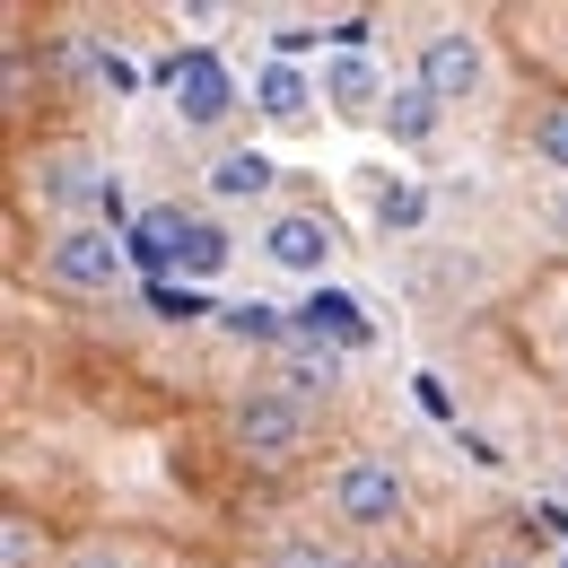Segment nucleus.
<instances>
[{"label":"nucleus","mask_w":568,"mask_h":568,"mask_svg":"<svg viewBox=\"0 0 568 568\" xmlns=\"http://www.w3.org/2000/svg\"><path fill=\"white\" fill-rule=\"evenodd\" d=\"M36 560V525H27V516H9V568H27Z\"/></svg>","instance_id":"nucleus-20"},{"label":"nucleus","mask_w":568,"mask_h":568,"mask_svg":"<svg viewBox=\"0 0 568 568\" xmlns=\"http://www.w3.org/2000/svg\"><path fill=\"white\" fill-rule=\"evenodd\" d=\"M184 227H193L184 211H149L141 227H132V254H141V263H184Z\"/></svg>","instance_id":"nucleus-12"},{"label":"nucleus","mask_w":568,"mask_h":568,"mask_svg":"<svg viewBox=\"0 0 568 568\" xmlns=\"http://www.w3.org/2000/svg\"><path fill=\"white\" fill-rule=\"evenodd\" d=\"M437 97V105H464V97H481V79H490V44L473 36V27H437L420 44V71H412Z\"/></svg>","instance_id":"nucleus-2"},{"label":"nucleus","mask_w":568,"mask_h":568,"mask_svg":"<svg viewBox=\"0 0 568 568\" xmlns=\"http://www.w3.org/2000/svg\"><path fill=\"white\" fill-rule=\"evenodd\" d=\"M184 272H193V281H219V272H227V236H219L211 219L184 227Z\"/></svg>","instance_id":"nucleus-15"},{"label":"nucleus","mask_w":568,"mask_h":568,"mask_svg":"<svg viewBox=\"0 0 568 568\" xmlns=\"http://www.w3.org/2000/svg\"><path fill=\"white\" fill-rule=\"evenodd\" d=\"M105 193H114V175L88 149H44L36 158V202L44 211H105Z\"/></svg>","instance_id":"nucleus-5"},{"label":"nucleus","mask_w":568,"mask_h":568,"mask_svg":"<svg viewBox=\"0 0 568 568\" xmlns=\"http://www.w3.org/2000/svg\"><path fill=\"white\" fill-rule=\"evenodd\" d=\"M324 97H333L342 114H385V97H394V88L376 79V62H358V53H342V62L324 71Z\"/></svg>","instance_id":"nucleus-9"},{"label":"nucleus","mask_w":568,"mask_h":568,"mask_svg":"<svg viewBox=\"0 0 568 568\" xmlns=\"http://www.w3.org/2000/svg\"><path fill=\"white\" fill-rule=\"evenodd\" d=\"M333 516L358 525V534L394 525V516H403V473H394L385 455H351V464L333 473Z\"/></svg>","instance_id":"nucleus-4"},{"label":"nucleus","mask_w":568,"mask_h":568,"mask_svg":"<svg viewBox=\"0 0 568 568\" xmlns=\"http://www.w3.org/2000/svg\"><path fill=\"white\" fill-rule=\"evenodd\" d=\"M263 568H342V560H333L324 542H281V551H272Z\"/></svg>","instance_id":"nucleus-19"},{"label":"nucleus","mask_w":568,"mask_h":568,"mask_svg":"<svg viewBox=\"0 0 568 568\" xmlns=\"http://www.w3.org/2000/svg\"><path fill=\"white\" fill-rule=\"evenodd\" d=\"M376 219H385V227H420V219H428V193H412V184H385V193H376Z\"/></svg>","instance_id":"nucleus-16"},{"label":"nucleus","mask_w":568,"mask_h":568,"mask_svg":"<svg viewBox=\"0 0 568 568\" xmlns=\"http://www.w3.org/2000/svg\"><path fill=\"white\" fill-rule=\"evenodd\" d=\"M272 184H281V166H272L263 149H227V158L211 166V193H219V202H263Z\"/></svg>","instance_id":"nucleus-8"},{"label":"nucleus","mask_w":568,"mask_h":568,"mask_svg":"<svg viewBox=\"0 0 568 568\" xmlns=\"http://www.w3.org/2000/svg\"><path fill=\"white\" fill-rule=\"evenodd\" d=\"M324 385H333V358H297V367L281 376V394H297V403H315Z\"/></svg>","instance_id":"nucleus-18"},{"label":"nucleus","mask_w":568,"mask_h":568,"mask_svg":"<svg viewBox=\"0 0 568 568\" xmlns=\"http://www.w3.org/2000/svg\"><path fill=\"white\" fill-rule=\"evenodd\" d=\"M71 568H132V560H123V551H79Z\"/></svg>","instance_id":"nucleus-22"},{"label":"nucleus","mask_w":568,"mask_h":568,"mask_svg":"<svg viewBox=\"0 0 568 568\" xmlns=\"http://www.w3.org/2000/svg\"><path fill=\"white\" fill-rule=\"evenodd\" d=\"M254 97H263V114H272V123H297V114L315 105V88H306V79L288 71V62H272V71L254 79Z\"/></svg>","instance_id":"nucleus-13"},{"label":"nucleus","mask_w":568,"mask_h":568,"mask_svg":"<svg viewBox=\"0 0 568 568\" xmlns=\"http://www.w3.org/2000/svg\"><path fill=\"white\" fill-rule=\"evenodd\" d=\"M324 254H333V227L306 219V211H281L272 227H263V263H281V272H297V281H315Z\"/></svg>","instance_id":"nucleus-6"},{"label":"nucleus","mask_w":568,"mask_h":568,"mask_svg":"<svg viewBox=\"0 0 568 568\" xmlns=\"http://www.w3.org/2000/svg\"><path fill=\"white\" fill-rule=\"evenodd\" d=\"M534 149H542V158H551V166L568 175V97H560V105H542V123H534Z\"/></svg>","instance_id":"nucleus-17"},{"label":"nucleus","mask_w":568,"mask_h":568,"mask_svg":"<svg viewBox=\"0 0 568 568\" xmlns=\"http://www.w3.org/2000/svg\"><path fill=\"white\" fill-rule=\"evenodd\" d=\"M297 333H306V342H324V333H333V342H367V315H358V297H342V288H315V297H306V306H297Z\"/></svg>","instance_id":"nucleus-7"},{"label":"nucleus","mask_w":568,"mask_h":568,"mask_svg":"<svg viewBox=\"0 0 568 568\" xmlns=\"http://www.w3.org/2000/svg\"><path fill=\"white\" fill-rule=\"evenodd\" d=\"M175 88H184V123H219V114H227V71H219L211 53H193V62L175 71Z\"/></svg>","instance_id":"nucleus-11"},{"label":"nucleus","mask_w":568,"mask_h":568,"mask_svg":"<svg viewBox=\"0 0 568 568\" xmlns=\"http://www.w3.org/2000/svg\"><path fill=\"white\" fill-rule=\"evenodd\" d=\"M542 227H551V236H560V245H568V184H560V193H551V202H542Z\"/></svg>","instance_id":"nucleus-21"},{"label":"nucleus","mask_w":568,"mask_h":568,"mask_svg":"<svg viewBox=\"0 0 568 568\" xmlns=\"http://www.w3.org/2000/svg\"><path fill=\"white\" fill-rule=\"evenodd\" d=\"M44 281L71 288V297H105V288L123 281V245H114L105 227H62V236L44 245Z\"/></svg>","instance_id":"nucleus-3"},{"label":"nucleus","mask_w":568,"mask_h":568,"mask_svg":"<svg viewBox=\"0 0 568 568\" xmlns=\"http://www.w3.org/2000/svg\"><path fill=\"white\" fill-rule=\"evenodd\" d=\"M219 324H227L236 342H288V333H297L281 306H219Z\"/></svg>","instance_id":"nucleus-14"},{"label":"nucleus","mask_w":568,"mask_h":568,"mask_svg":"<svg viewBox=\"0 0 568 568\" xmlns=\"http://www.w3.org/2000/svg\"><path fill=\"white\" fill-rule=\"evenodd\" d=\"M227 437H236V455H254V464H288V455L306 446V403L281 394V385H254V394L227 412Z\"/></svg>","instance_id":"nucleus-1"},{"label":"nucleus","mask_w":568,"mask_h":568,"mask_svg":"<svg viewBox=\"0 0 568 568\" xmlns=\"http://www.w3.org/2000/svg\"><path fill=\"white\" fill-rule=\"evenodd\" d=\"M437 114H446V105H437V97H428L420 79H403V88H394V97H385V132H394V141H403V149H420L428 132H437Z\"/></svg>","instance_id":"nucleus-10"}]
</instances>
